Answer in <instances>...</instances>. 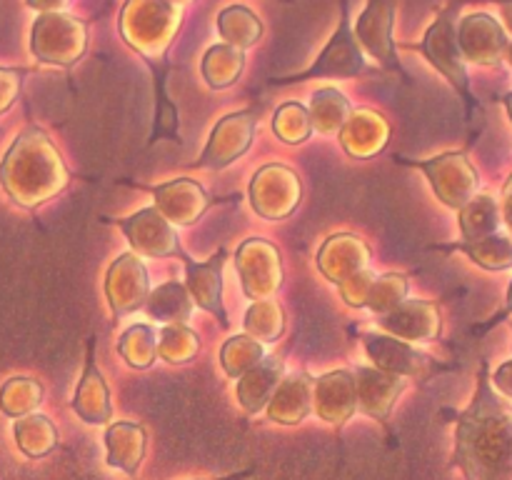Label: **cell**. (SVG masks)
Listing matches in <instances>:
<instances>
[{"mask_svg": "<svg viewBox=\"0 0 512 480\" xmlns=\"http://www.w3.org/2000/svg\"><path fill=\"white\" fill-rule=\"evenodd\" d=\"M508 108H510V113H512V95H508Z\"/></svg>", "mask_w": 512, "mask_h": 480, "instance_id": "c3c4849f", "label": "cell"}, {"mask_svg": "<svg viewBox=\"0 0 512 480\" xmlns=\"http://www.w3.org/2000/svg\"><path fill=\"white\" fill-rule=\"evenodd\" d=\"M400 163L418 165L420 170H425L433 183L435 193L443 198V203H448L450 208H463L470 203V195L478 188V173L470 168L468 160L463 155H440L433 160H403Z\"/></svg>", "mask_w": 512, "mask_h": 480, "instance_id": "9c48e42d", "label": "cell"}, {"mask_svg": "<svg viewBox=\"0 0 512 480\" xmlns=\"http://www.w3.org/2000/svg\"><path fill=\"white\" fill-rule=\"evenodd\" d=\"M118 225L138 253L153 255V258H165V255H178L180 260L185 258L173 223H168L155 208H145L133 218L118 220Z\"/></svg>", "mask_w": 512, "mask_h": 480, "instance_id": "7c38bea8", "label": "cell"}, {"mask_svg": "<svg viewBox=\"0 0 512 480\" xmlns=\"http://www.w3.org/2000/svg\"><path fill=\"white\" fill-rule=\"evenodd\" d=\"M350 118V103L340 90L323 88L313 93L310 103V123L318 133H335Z\"/></svg>", "mask_w": 512, "mask_h": 480, "instance_id": "4dcf8cb0", "label": "cell"}, {"mask_svg": "<svg viewBox=\"0 0 512 480\" xmlns=\"http://www.w3.org/2000/svg\"><path fill=\"white\" fill-rule=\"evenodd\" d=\"M145 305H148L150 318L175 325H183L190 318V310H193V300H190L188 288L175 283V280L155 288V293L148 295Z\"/></svg>", "mask_w": 512, "mask_h": 480, "instance_id": "83f0119b", "label": "cell"}, {"mask_svg": "<svg viewBox=\"0 0 512 480\" xmlns=\"http://www.w3.org/2000/svg\"><path fill=\"white\" fill-rule=\"evenodd\" d=\"M170 3H175V5H180V8H183V5L190 3V0H170Z\"/></svg>", "mask_w": 512, "mask_h": 480, "instance_id": "7dc6e473", "label": "cell"}, {"mask_svg": "<svg viewBox=\"0 0 512 480\" xmlns=\"http://www.w3.org/2000/svg\"><path fill=\"white\" fill-rule=\"evenodd\" d=\"M153 68L155 80V95H158V105H155V128L150 135V143H158L160 138H170L173 143H180L178 135V108L170 103V95L165 90V70L158 68V63H148Z\"/></svg>", "mask_w": 512, "mask_h": 480, "instance_id": "d6a6232c", "label": "cell"}, {"mask_svg": "<svg viewBox=\"0 0 512 480\" xmlns=\"http://www.w3.org/2000/svg\"><path fill=\"white\" fill-rule=\"evenodd\" d=\"M148 190L155 195V210L168 223L188 225L198 220L203 210L208 208V195L203 193V188L195 180L180 178L173 180V183L153 185Z\"/></svg>", "mask_w": 512, "mask_h": 480, "instance_id": "2e32d148", "label": "cell"}, {"mask_svg": "<svg viewBox=\"0 0 512 480\" xmlns=\"http://www.w3.org/2000/svg\"><path fill=\"white\" fill-rule=\"evenodd\" d=\"M118 350L133 368H150L158 358V333L145 323L135 325L120 338Z\"/></svg>", "mask_w": 512, "mask_h": 480, "instance_id": "1f68e13d", "label": "cell"}, {"mask_svg": "<svg viewBox=\"0 0 512 480\" xmlns=\"http://www.w3.org/2000/svg\"><path fill=\"white\" fill-rule=\"evenodd\" d=\"M283 380V363L280 358H263L253 370L240 375L238 400L250 415L260 413L270 403L273 393Z\"/></svg>", "mask_w": 512, "mask_h": 480, "instance_id": "d4e9b609", "label": "cell"}, {"mask_svg": "<svg viewBox=\"0 0 512 480\" xmlns=\"http://www.w3.org/2000/svg\"><path fill=\"white\" fill-rule=\"evenodd\" d=\"M243 65H245L243 50L233 48V45L218 43L205 53L203 78L208 80V85L213 90L230 88V85L240 78V73H243Z\"/></svg>", "mask_w": 512, "mask_h": 480, "instance_id": "f1b7e54d", "label": "cell"}, {"mask_svg": "<svg viewBox=\"0 0 512 480\" xmlns=\"http://www.w3.org/2000/svg\"><path fill=\"white\" fill-rule=\"evenodd\" d=\"M365 348L373 358L375 368L405 378V375H420L428 365V355L418 353L410 343L393 338V335H365Z\"/></svg>", "mask_w": 512, "mask_h": 480, "instance_id": "44dd1931", "label": "cell"}, {"mask_svg": "<svg viewBox=\"0 0 512 480\" xmlns=\"http://www.w3.org/2000/svg\"><path fill=\"white\" fill-rule=\"evenodd\" d=\"M380 325L388 333H393V338L403 340V343H413V340L435 338L440 320L435 305L423 303V300H403L388 315H380Z\"/></svg>", "mask_w": 512, "mask_h": 480, "instance_id": "e0dca14e", "label": "cell"}, {"mask_svg": "<svg viewBox=\"0 0 512 480\" xmlns=\"http://www.w3.org/2000/svg\"><path fill=\"white\" fill-rule=\"evenodd\" d=\"M370 260L368 245L355 235H333L328 243L320 248L318 265L335 285H343L345 280L365 270Z\"/></svg>", "mask_w": 512, "mask_h": 480, "instance_id": "d6986e66", "label": "cell"}, {"mask_svg": "<svg viewBox=\"0 0 512 480\" xmlns=\"http://www.w3.org/2000/svg\"><path fill=\"white\" fill-rule=\"evenodd\" d=\"M508 55H510V63H512V45L508 48Z\"/></svg>", "mask_w": 512, "mask_h": 480, "instance_id": "681fc988", "label": "cell"}, {"mask_svg": "<svg viewBox=\"0 0 512 480\" xmlns=\"http://www.w3.org/2000/svg\"><path fill=\"white\" fill-rule=\"evenodd\" d=\"M88 48V25L75 15L40 13L30 35V50L40 63L70 68Z\"/></svg>", "mask_w": 512, "mask_h": 480, "instance_id": "8992f818", "label": "cell"}, {"mask_svg": "<svg viewBox=\"0 0 512 480\" xmlns=\"http://www.w3.org/2000/svg\"><path fill=\"white\" fill-rule=\"evenodd\" d=\"M340 130H343L340 138H343L345 150L353 158H370V155L380 153L390 135L388 123L375 110H355Z\"/></svg>", "mask_w": 512, "mask_h": 480, "instance_id": "7402d4cb", "label": "cell"}, {"mask_svg": "<svg viewBox=\"0 0 512 480\" xmlns=\"http://www.w3.org/2000/svg\"><path fill=\"white\" fill-rule=\"evenodd\" d=\"M218 30L225 45H233L238 50L253 48L263 38V23L253 10L245 5H230V8L220 10L218 15Z\"/></svg>", "mask_w": 512, "mask_h": 480, "instance_id": "4316f807", "label": "cell"}, {"mask_svg": "<svg viewBox=\"0 0 512 480\" xmlns=\"http://www.w3.org/2000/svg\"><path fill=\"white\" fill-rule=\"evenodd\" d=\"M273 130L278 133V138L285 140V143H303V140H308L310 133H313L308 108L300 103H285L283 108H278V113H275Z\"/></svg>", "mask_w": 512, "mask_h": 480, "instance_id": "74e56055", "label": "cell"}, {"mask_svg": "<svg viewBox=\"0 0 512 480\" xmlns=\"http://www.w3.org/2000/svg\"><path fill=\"white\" fill-rule=\"evenodd\" d=\"M185 270H188V295L203 310L213 313L223 328H228V313L223 308V263L225 250L220 248L208 263H195L185 255Z\"/></svg>", "mask_w": 512, "mask_h": 480, "instance_id": "9a60e30c", "label": "cell"}, {"mask_svg": "<svg viewBox=\"0 0 512 480\" xmlns=\"http://www.w3.org/2000/svg\"><path fill=\"white\" fill-rule=\"evenodd\" d=\"M105 290H108L110 308L118 318L143 308L148 300V270L140 263L138 255H123L120 260H115Z\"/></svg>", "mask_w": 512, "mask_h": 480, "instance_id": "5bb4252c", "label": "cell"}, {"mask_svg": "<svg viewBox=\"0 0 512 480\" xmlns=\"http://www.w3.org/2000/svg\"><path fill=\"white\" fill-rule=\"evenodd\" d=\"M15 438L28 458H43L58 445V430L45 415H25L15 420Z\"/></svg>", "mask_w": 512, "mask_h": 480, "instance_id": "f546056e", "label": "cell"}, {"mask_svg": "<svg viewBox=\"0 0 512 480\" xmlns=\"http://www.w3.org/2000/svg\"><path fill=\"white\" fill-rule=\"evenodd\" d=\"M283 325V310L273 300H255V305L245 315V330L263 343H273L283 333Z\"/></svg>", "mask_w": 512, "mask_h": 480, "instance_id": "836d02e7", "label": "cell"}, {"mask_svg": "<svg viewBox=\"0 0 512 480\" xmlns=\"http://www.w3.org/2000/svg\"><path fill=\"white\" fill-rule=\"evenodd\" d=\"M253 208L263 218L278 220L293 213L300 203V183L293 170L283 165H268L253 180Z\"/></svg>", "mask_w": 512, "mask_h": 480, "instance_id": "30bf717a", "label": "cell"}, {"mask_svg": "<svg viewBox=\"0 0 512 480\" xmlns=\"http://www.w3.org/2000/svg\"><path fill=\"white\" fill-rule=\"evenodd\" d=\"M0 180L15 203L33 208L60 193L68 173L48 135L38 128H28L5 155Z\"/></svg>", "mask_w": 512, "mask_h": 480, "instance_id": "7a4b0ae2", "label": "cell"}, {"mask_svg": "<svg viewBox=\"0 0 512 480\" xmlns=\"http://www.w3.org/2000/svg\"><path fill=\"white\" fill-rule=\"evenodd\" d=\"M198 353V335L185 325H168L163 333H158V358L168 363H188Z\"/></svg>", "mask_w": 512, "mask_h": 480, "instance_id": "8d00e7d4", "label": "cell"}, {"mask_svg": "<svg viewBox=\"0 0 512 480\" xmlns=\"http://www.w3.org/2000/svg\"><path fill=\"white\" fill-rule=\"evenodd\" d=\"M460 250H465L475 263L485 265V268L500 270L512 265V245L503 238H483L475 240V243H463Z\"/></svg>", "mask_w": 512, "mask_h": 480, "instance_id": "60d3db41", "label": "cell"}, {"mask_svg": "<svg viewBox=\"0 0 512 480\" xmlns=\"http://www.w3.org/2000/svg\"><path fill=\"white\" fill-rule=\"evenodd\" d=\"M455 35H458V45L463 58L480 65L500 63V55L508 50V40H505L500 23L485 13L468 15V18L460 23V28L455 30Z\"/></svg>", "mask_w": 512, "mask_h": 480, "instance_id": "4fadbf2b", "label": "cell"}, {"mask_svg": "<svg viewBox=\"0 0 512 480\" xmlns=\"http://www.w3.org/2000/svg\"><path fill=\"white\" fill-rule=\"evenodd\" d=\"M70 0H28L30 8L40 10V13H60Z\"/></svg>", "mask_w": 512, "mask_h": 480, "instance_id": "ee69618b", "label": "cell"}, {"mask_svg": "<svg viewBox=\"0 0 512 480\" xmlns=\"http://www.w3.org/2000/svg\"><path fill=\"white\" fill-rule=\"evenodd\" d=\"M183 8L170 0H125L120 33L145 63L165 60V50L180 30Z\"/></svg>", "mask_w": 512, "mask_h": 480, "instance_id": "3957f363", "label": "cell"}, {"mask_svg": "<svg viewBox=\"0 0 512 480\" xmlns=\"http://www.w3.org/2000/svg\"><path fill=\"white\" fill-rule=\"evenodd\" d=\"M368 63H365L363 48H360L358 38L350 25V5L348 0H340V23L333 38L323 48V53L315 58L310 68L303 73L283 75V78H273L270 85H290V83H305V80L318 78H358V75L368 73Z\"/></svg>", "mask_w": 512, "mask_h": 480, "instance_id": "277c9868", "label": "cell"}, {"mask_svg": "<svg viewBox=\"0 0 512 480\" xmlns=\"http://www.w3.org/2000/svg\"><path fill=\"white\" fill-rule=\"evenodd\" d=\"M373 283H375V275L360 270L358 275H353V278H348L343 285H340V293H343V298L348 300L350 305L360 308V305L368 303V293L370 288H373Z\"/></svg>", "mask_w": 512, "mask_h": 480, "instance_id": "b9f144b4", "label": "cell"}, {"mask_svg": "<svg viewBox=\"0 0 512 480\" xmlns=\"http://www.w3.org/2000/svg\"><path fill=\"white\" fill-rule=\"evenodd\" d=\"M248 475H253V470H243V473H235V475H228V478H218V480H245Z\"/></svg>", "mask_w": 512, "mask_h": 480, "instance_id": "bcb514c9", "label": "cell"}, {"mask_svg": "<svg viewBox=\"0 0 512 480\" xmlns=\"http://www.w3.org/2000/svg\"><path fill=\"white\" fill-rule=\"evenodd\" d=\"M25 75H28L25 68H0V113H5L18 98Z\"/></svg>", "mask_w": 512, "mask_h": 480, "instance_id": "7bdbcfd3", "label": "cell"}, {"mask_svg": "<svg viewBox=\"0 0 512 480\" xmlns=\"http://www.w3.org/2000/svg\"><path fill=\"white\" fill-rule=\"evenodd\" d=\"M405 380L400 375L385 373L378 368H360L355 373V390H358V405L375 420H385L403 390Z\"/></svg>", "mask_w": 512, "mask_h": 480, "instance_id": "ffe728a7", "label": "cell"}, {"mask_svg": "<svg viewBox=\"0 0 512 480\" xmlns=\"http://www.w3.org/2000/svg\"><path fill=\"white\" fill-rule=\"evenodd\" d=\"M243 290L248 298L265 300L280 288L283 283V265H280V253L275 245L263 238L245 240L235 255Z\"/></svg>", "mask_w": 512, "mask_h": 480, "instance_id": "ba28073f", "label": "cell"}, {"mask_svg": "<svg viewBox=\"0 0 512 480\" xmlns=\"http://www.w3.org/2000/svg\"><path fill=\"white\" fill-rule=\"evenodd\" d=\"M503 13L505 20H508V28L512 30V0H503Z\"/></svg>", "mask_w": 512, "mask_h": 480, "instance_id": "f6af8a7d", "label": "cell"}, {"mask_svg": "<svg viewBox=\"0 0 512 480\" xmlns=\"http://www.w3.org/2000/svg\"><path fill=\"white\" fill-rule=\"evenodd\" d=\"M313 385L315 380L305 373L280 380L278 390L270 398V420L283 425H295L313 408Z\"/></svg>", "mask_w": 512, "mask_h": 480, "instance_id": "cb8c5ba5", "label": "cell"}, {"mask_svg": "<svg viewBox=\"0 0 512 480\" xmlns=\"http://www.w3.org/2000/svg\"><path fill=\"white\" fill-rule=\"evenodd\" d=\"M73 410L90 425L108 423L113 410H110V395L108 385H105L103 375H100L98 365L93 360V345L88 348V363H85V373L80 378L78 393H75Z\"/></svg>", "mask_w": 512, "mask_h": 480, "instance_id": "603a6c76", "label": "cell"}, {"mask_svg": "<svg viewBox=\"0 0 512 480\" xmlns=\"http://www.w3.org/2000/svg\"><path fill=\"white\" fill-rule=\"evenodd\" d=\"M463 233L468 238V243L475 240H483L493 233V228L498 225V210L490 198H475V203H468L463 210Z\"/></svg>", "mask_w": 512, "mask_h": 480, "instance_id": "f35d334b", "label": "cell"}, {"mask_svg": "<svg viewBox=\"0 0 512 480\" xmlns=\"http://www.w3.org/2000/svg\"><path fill=\"white\" fill-rule=\"evenodd\" d=\"M108 465L135 475L145 455V430L138 423H113L105 430Z\"/></svg>", "mask_w": 512, "mask_h": 480, "instance_id": "484cf974", "label": "cell"}, {"mask_svg": "<svg viewBox=\"0 0 512 480\" xmlns=\"http://www.w3.org/2000/svg\"><path fill=\"white\" fill-rule=\"evenodd\" d=\"M395 0H368L360 18L355 20V38L360 48L378 60L385 70H393L403 80H410L398 58V45L393 38Z\"/></svg>", "mask_w": 512, "mask_h": 480, "instance_id": "52a82bcc", "label": "cell"}, {"mask_svg": "<svg viewBox=\"0 0 512 480\" xmlns=\"http://www.w3.org/2000/svg\"><path fill=\"white\" fill-rule=\"evenodd\" d=\"M255 128H258V113L255 110H243V113L228 115L215 125L213 135H210L208 148L200 155V168H225L233 163L235 158L250 148Z\"/></svg>", "mask_w": 512, "mask_h": 480, "instance_id": "8fae6325", "label": "cell"}, {"mask_svg": "<svg viewBox=\"0 0 512 480\" xmlns=\"http://www.w3.org/2000/svg\"><path fill=\"white\" fill-rule=\"evenodd\" d=\"M40 398H43L40 383L30 378H13L0 390V408H3V413L18 418V415L30 413L40 403Z\"/></svg>", "mask_w": 512, "mask_h": 480, "instance_id": "e575fe53", "label": "cell"}, {"mask_svg": "<svg viewBox=\"0 0 512 480\" xmlns=\"http://www.w3.org/2000/svg\"><path fill=\"white\" fill-rule=\"evenodd\" d=\"M458 8L460 0L450 3L448 8L440 10L438 18L433 20V25L428 28V33L423 35L420 43H405L400 48L408 50H418L420 55L430 60L433 68H438L445 78L450 80L455 90L465 98V103L473 105L475 98L470 93V78L468 70H465V58L460 53L458 45V35H455V18H458Z\"/></svg>", "mask_w": 512, "mask_h": 480, "instance_id": "5b68a950", "label": "cell"}, {"mask_svg": "<svg viewBox=\"0 0 512 480\" xmlns=\"http://www.w3.org/2000/svg\"><path fill=\"white\" fill-rule=\"evenodd\" d=\"M405 293H408V280L405 275L388 273L383 278H375L373 288L368 293V308L375 310L378 315H388L390 310L398 308L405 300Z\"/></svg>", "mask_w": 512, "mask_h": 480, "instance_id": "ab89813d", "label": "cell"}, {"mask_svg": "<svg viewBox=\"0 0 512 480\" xmlns=\"http://www.w3.org/2000/svg\"><path fill=\"white\" fill-rule=\"evenodd\" d=\"M453 465L465 480H512V410L495 398L485 370L473 405L458 418Z\"/></svg>", "mask_w": 512, "mask_h": 480, "instance_id": "6da1fadb", "label": "cell"}, {"mask_svg": "<svg viewBox=\"0 0 512 480\" xmlns=\"http://www.w3.org/2000/svg\"><path fill=\"white\" fill-rule=\"evenodd\" d=\"M315 410L328 423H345L358 408V390H355V378L345 370L328 373L313 385Z\"/></svg>", "mask_w": 512, "mask_h": 480, "instance_id": "ac0fdd59", "label": "cell"}, {"mask_svg": "<svg viewBox=\"0 0 512 480\" xmlns=\"http://www.w3.org/2000/svg\"><path fill=\"white\" fill-rule=\"evenodd\" d=\"M223 368L230 378H240L248 370H253L260 360L265 358L263 348L255 343L248 335H238V338H230L223 348Z\"/></svg>", "mask_w": 512, "mask_h": 480, "instance_id": "d590c367", "label": "cell"}]
</instances>
